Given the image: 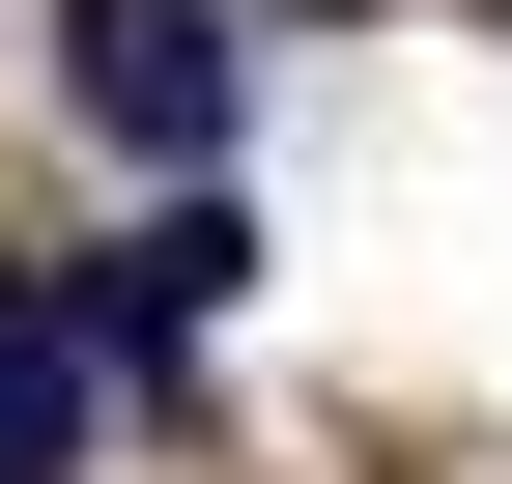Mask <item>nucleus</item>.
<instances>
[{"instance_id": "1", "label": "nucleus", "mask_w": 512, "mask_h": 484, "mask_svg": "<svg viewBox=\"0 0 512 484\" xmlns=\"http://www.w3.org/2000/svg\"><path fill=\"white\" fill-rule=\"evenodd\" d=\"M57 86H86V143H143V171H228V114H256V29H228V0H57Z\"/></svg>"}, {"instance_id": "2", "label": "nucleus", "mask_w": 512, "mask_h": 484, "mask_svg": "<svg viewBox=\"0 0 512 484\" xmlns=\"http://www.w3.org/2000/svg\"><path fill=\"white\" fill-rule=\"evenodd\" d=\"M228 285H256V200H228V171H171V200L86 257V371H171V342H200Z\"/></svg>"}, {"instance_id": "3", "label": "nucleus", "mask_w": 512, "mask_h": 484, "mask_svg": "<svg viewBox=\"0 0 512 484\" xmlns=\"http://www.w3.org/2000/svg\"><path fill=\"white\" fill-rule=\"evenodd\" d=\"M57 456H86V314L0 257V484H57Z\"/></svg>"}]
</instances>
